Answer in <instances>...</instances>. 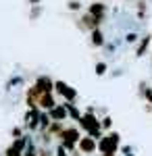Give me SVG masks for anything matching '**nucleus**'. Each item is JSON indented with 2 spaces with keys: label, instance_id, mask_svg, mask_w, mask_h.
<instances>
[{
  "label": "nucleus",
  "instance_id": "423d86ee",
  "mask_svg": "<svg viewBox=\"0 0 152 156\" xmlns=\"http://www.w3.org/2000/svg\"><path fill=\"white\" fill-rule=\"evenodd\" d=\"M102 11H104V6H102V4H100V6H98V4H96V6H92V15H94V17L102 15Z\"/></svg>",
  "mask_w": 152,
  "mask_h": 156
},
{
  "label": "nucleus",
  "instance_id": "7ed1b4c3",
  "mask_svg": "<svg viewBox=\"0 0 152 156\" xmlns=\"http://www.w3.org/2000/svg\"><path fill=\"white\" fill-rule=\"evenodd\" d=\"M50 115H52V119H63V117H65V110H63V108H52V112H50Z\"/></svg>",
  "mask_w": 152,
  "mask_h": 156
},
{
  "label": "nucleus",
  "instance_id": "20e7f679",
  "mask_svg": "<svg viewBox=\"0 0 152 156\" xmlns=\"http://www.w3.org/2000/svg\"><path fill=\"white\" fill-rule=\"evenodd\" d=\"M81 150L92 152V150H94V142H92V140H83V142H81Z\"/></svg>",
  "mask_w": 152,
  "mask_h": 156
},
{
  "label": "nucleus",
  "instance_id": "f257e3e1",
  "mask_svg": "<svg viewBox=\"0 0 152 156\" xmlns=\"http://www.w3.org/2000/svg\"><path fill=\"white\" fill-rule=\"evenodd\" d=\"M117 146H119V135H117V133L108 135L106 140H102V142H100V148L104 150L106 154H113V150H115Z\"/></svg>",
  "mask_w": 152,
  "mask_h": 156
},
{
  "label": "nucleus",
  "instance_id": "f03ea898",
  "mask_svg": "<svg viewBox=\"0 0 152 156\" xmlns=\"http://www.w3.org/2000/svg\"><path fill=\"white\" fill-rule=\"evenodd\" d=\"M56 90H59L60 94H65V98H69V100H73V98H75V92H73L71 87H67L65 83H56Z\"/></svg>",
  "mask_w": 152,
  "mask_h": 156
},
{
  "label": "nucleus",
  "instance_id": "0eeeda50",
  "mask_svg": "<svg viewBox=\"0 0 152 156\" xmlns=\"http://www.w3.org/2000/svg\"><path fill=\"white\" fill-rule=\"evenodd\" d=\"M94 44H102V34L100 31H94Z\"/></svg>",
  "mask_w": 152,
  "mask_h": 156
},
{
  "label": "nucleus",
  "instance_id": "39448f33",
  "mask_svg": "<svg viewBox=\"0 0 152 156\" xmlns=\"http://www.w3.org/2000/svg\"><path fill=\"white\" fill-rule=\"evenodd\" d=\"M6 156H21V150H19L17 146H13V148L6 150Z\"/></svg>",
  "mask_w": 152,
  "mask_h": 156
}]
</instances>
